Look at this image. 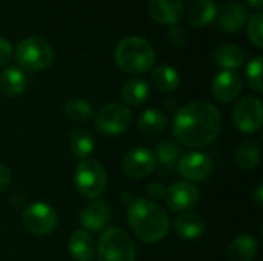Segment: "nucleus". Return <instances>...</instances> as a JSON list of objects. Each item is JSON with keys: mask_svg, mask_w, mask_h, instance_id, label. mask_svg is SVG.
<instances>
[{"mask_svg": "<svg viewBox=\"0 0 263 261\" xmlns=\"http://www.w3.org/2000/svg\"><path fill=\"white\" fill-rule=\"evenodd\" d=\"M222 131V115L208 102H193L180 108L173 120V134L185 146L199 149L211 145Z\"/></svg>", "mask_w": 263, "mask_h": 261, "instance_id": "1", "label": "nucleus"}, {"mask_svg": "<svg viewBox=\"0 0 263 261\" xmlns=\"http://www.w3.org/2000/svg\"><path fill=\"white\" fill-rule=\"evenodd\" d=\"M128 223L134 235L145 243L160 242L170 229L166 212L148 198H137L129 205Z\"/></svg>", "mask_w": 263, "mask_h": 261, "instance_id": "2", "label": "nucleus"}, {"mask_svg": "<svg viewBox=\"0 0 263 261\" xmlns=\"http://www.w3.org/2000/svg\"><path fill=\"white\" fill-rule=\"evenodd\" d=\"M116 65L128 74H145L148 72L156 60L153 45L139 35L123 38L114 51Z\"/></svg>", "mask_w": 263, "mask_h": 261, "instance_id": "3", "label": "nucleus"}, {"mask_svg": "<svg viewBox=\"0 0 263 261\" xmlns=\"http://www.w3.org/2000/svg\"><path fill=\"white\" fill-rule=\"evenodd\" d=\"M137 251L133 238L120 228L105 229L97 245V261H136Z\"/></svg>", "mask_w": 263, "mask_h": 261, "instance_id": "4", "label": "nucleus"}, {"mask_svg": "<svg viewBox=\"0 0 263 261\" xmlns=\"http://www.w3.org/2000/svg\"><path fill=\"white\" fill-rule=\"evenodd\" d=\"M15 58L22 69L37 72L51 66L54 60V51L45 38L34 35L23 38L17 45Z\"/></svg>", "mask_w": 263, "mask_h": 261, "instance_id": "5", "label": "nucleus"}, {"mask_svg": "<svg viewBox=\"0 0 263 261\" xmlns=\"http://www.w3.org/2000/svg\"><path fill=\"white\" fill-rule=\"evenodd\" d=\"M74 183L82 195L97 198L106 189V171L94 160H82L76 168Z\"/></svg>", "mask_w": 263, "mask_h": 261, "instance_id": "6", "label": "nucleus"}, {"mask_svg": "<svg viewBox=\"0 0 263 261\" xmlns=\"http://www.w3.org/2000/svg\"><path fill=\"white\" fill-rule=\"evenodd\" d=\"M133 114L120 103H108L102 106L96 114V129L105 135H119L131 128Z\"/></svg>", "mask_w": 263, "mask_h": 261, "instance_id": "7", "label": "nucleus"}, {"mask_svg": "<svg viewBox=\"0 0 263 261\" xmlns=\"http://www.w3.org/2000/svg\"><path fill=\"white\" fill-rule=\"evenodd\" d=\"M22 222L28 232H31L35 237H45L57 228L59 217L49 205L32 203L25 209Z\"/></svg>", "mask_w": 263, "mask_h": 261, "instance_id": "8", "label": "nucleus"}, {"mask_svg": "<svg viewBox=\"0 0 263 261\" xmlns=\"http://www.w3.org/2000/svg\"><path fill=\"white\" fill-rule=\"evenodd\" d=\"M233 123L245 134L259 131L263 125L262 100L257 97L242 98L233 109Z\"/></svg>", "mask_w": 263, "mask_h": 261, "instance_id": "9", "label": "nucleus"}, {"mask_svg": "<svg viewBox=\"0 0 263 261\" xmlns=\"http://www.w3.org/2000/svg\"><path fill=\"white\" fill-rule=\"evenodd\" d=\"M156 169L154 152L145 146L133 148L125 154L122 162V171L126 177L134 180H142L148 177Z\"/></svg>", "mask_w": 263, "mask_h": 261, "instance_id": "10", "label": "nucleus"}, {"mask_svg": "<svg viewBox=\"0 0 263 261\" xmlns=\"http://www.w3.org/2000/svg\"><path fill=\"white\" fill-rule=\"evenodd\" d=\"M163 200L171 211L183 214L191 211L199 203L200 192L194 185L188 182H180V183H174L166 189Z\"/></svg>", "mask_w": 263, "mask_h": 261, "instance_id": "11", "label": "nucleus"}, {"mask_svg": "<svg viewBox=\"0 0 263 261\" xmlns=\"http://www.w3.org/2000/svg\"><path fill=\"white\" fill-rule=\"evenodd\" d=\"M179 172L188 182H203L213 172V162L203 152H188L179 160Z\"/></svg>", "mask_w": 263, "mask_h": 261, "instance_id": "12", "label": "nucleus"}, {"mask_svg": "<svg viewBox=\"0 0 263 261\" xmlns=\"http://www.w3.org/2000/svg\"><path fill=\"white\" fill-rule=\"evenodd\" d=\"M211 91L216 100L223 102V103L233 102L242 92V78L236 71L223 69L214 77Z\"/></svg>", "mask_w": 263, "mask_h": 261, "instance_id": "13", "label": "nucleus"}, {"mask_svg": "<svg viewBox=\"0 0 263 261\" xmlns=\"http://www.w3.org/2000/svg\"><path fill=\"white\" fill-rule=\"evenodd\" d=\"M112 211L106 202L92 200L80 212V223L85 229L91 232H99L111 222Z\"/></svg>", "mask_w": 263, "mask_h": 261, "instance_id": "14", "label": "nucleus"}, {"mask_svg": "<svg viewBox=\"0 0 263 261\" xmlns=\"http://www.w3.org/2000/svg\"><path fill=\"white\" fill-rule=\"evenodd\" d=\"M217 26L230 34L240 31L248 22V9L243 3H228L217 9L216 15Z\"/></svg>", "mask_w": 263, "mask_h": 261, "instance_id": "15", "label": "nucleus"}, {"mask_svg": "<svg viewBox=\"0 0 263 261\" xmlns=\"http://www.w3.org/2000/svg\"><path fill=\"white\" fill-rule=\"evenodd\" d=\"M148 12L157 23L177 25L183 17V5L180 0H149Z\"/></svg>", "mask_w": 263, "mask_h": 261, "instance_id": "16", "label": "nucleus"}, {"mask_svg": "<svg viewBox=\"0 0 263 261\" xmlns=\"http://www.w3.org/2000/svg\"><path fill=\"white\" fill-rule=\"evenodd\" d=\"M28 86V77L18 66H8L0 74V91L6 97H18Z\"/></svg>", "mask_w": 263, "mask_h": 261, "instance_id": "17", "label": "nucleus"}, {"mask_svg": "<svg viewBox=\"0 0 263 261\" xmlns=\"http://www.w3.org/2000/svg\"><path fill=\"white\" fill-rule=\"evenodd\" d=\"M174 231L176 234L183 240H196L203 235L205 232V222L202 215L196 212H183L179 215L174 222Z\"/></svg>", "mask_w": 263, "mask_h": 261, "instance_id": "18", "label": "nucleus"}, {"mask_svg": "<svg viewBox=\"0 0 263 261\" xmlns=\"http://www.w3.org/2000/svg\"><path fill=\"white\" fill-rule=\"evenodd\" d=\"M259 252V243L254 237L243 234L233 240L228 248V260L230 261H254Z\"/></svg>", "mask_w": 263, "mask_h": 261, "instance_id": "19", "label": "nucleus"}, {"mask_svg": "<svg viewBox=\"0 0 263 261\" xmlns=\"http://www.w3.org/2000/svg\"><path fill=\"white\" fill-rule=\"evenodd\" d=\"M216 15L217 6L213 0H196L186 12V20L191 26L200 28L213 23Z\"/></svg>", "mask_w": 263, "mask_h": 261, "instance_id": "20", "label": "nucleus"}, {"mask_svg": "<svg viewBox=\"0 0 263 261\" xmlns=\"http://www.w3.org/2000/svg\"><path fill=\"white\" fill-rule=\"evenodd\" d=\"M214 62L223 68V69H230V71H234L236 68L242 66L243 62H245V52L233 45V43H222L219 45L216 49H214Z\"/></svg>", "mask_w": 263, "mask_h": 261, "instance_id": "21", "label": "nucleus"}, {"mask_svg": "<svg viewBox=\"0 0 263 261\" xmlns=\"http://www.w3.org/2000/svg\"><path fill=\"white\" fill-rule=\"evenodd\" d=\"M168 118L160 109H146L137 118V128L145 135H159L166 129Z\"/></svg>", "mask_w": 263, "mask_h": 261, "instance_id": "22", "label": "nucleus"}, {"mask_svg": "<svg viewBox=\"0 0 263 261\" xmlns=\"http://www.w3.org/2000/svg\"><path fill=\"white\" fill-rule=\"evenodd\" d=\"M122 100L129 106H140L149 97V86L143 78H129L122 86Z\"/></svg>", "mask_w": 263, "mask_h": 261, "instance_id": "23", "label": "nucleus"}, {"mask_svg": "<svg viewBox=\"0 0 263 261\" xmlns=\"http://www.w3.org/2000/svg\"><path fill=\"white\" fill-rule=\"evenodd\" d=\"M69 254L76 261H91L94 255V242L86 231H76L69 238Z\"/></svg>", "mask_w": 263, "mask_h": 261, "instance_id": "24", "label": "nucleus"}, {"mask_svg": "<svg viewBox=\"0 0 263 261\" xmlns=\"http://www.w3.org/2000/svg\"><path fill=\"white\" fill-rule=\"evenodd\" d=\"M234 162L242 171H251V169L257 168L260 163L259 145L253 140H243L236 149Z\"/></svg>", "mask_w": 263, "mask_h": 261, "instance_id": "25", "label": "nucleus"}, {"mask_svg": "<svg viewBox=\"0 0 263 261\" xmlns=\"http://www.w3.org/2000/svg\"><path fill=\"white\" fill-rule=\"evenodd\" d=\"M68 145L71 154L76 158H82V160H86V157L91 155V152L94 151V138L91 132L83 128H77L69 134Z\"/></svg>", "mask_w": 263, "mask_h": 261, "instance_id": "26", "label": "nucleus"}, {"mask_svg": "<svg viewBox=\"0 0 263 261\" xmlns=\"http://www.w3.org/2000/svg\"><path fill=\"white\" fill-rule=\"evenodd\" d=\"M151 80H153V85L162 92H173L180 85L179 72L170 65H160L154 68L151 74Z\"/></svg>", "mask_w": 263, "mask_h": 261, "instance_id": "27", "label": "nucleus"}, {"mask_svg": "<svg viewBox=\"0 0 263 261\" xmlns=\"http://www.w3.org/2000/svg\"><path fill=\"white\" fill-rule=\"evenodd\" d=\"M179 154H180V146L177 143H174L173 140H163L156 148V154H154L156 165L159 163L162 169L171 171L179 162Z\"/></svg>", "mask_w": 263, "mask_h": 261, "instance_id": "28", "label": "nucleus"}, {"mask_svg": "<svg viewBox=\"0 0 263 261\" xmlns=\"http://www.w3.org/2000/svg\"><path fill=\"white\" fill-rule=\"evenodd\" d=\"M63 111H65V115L76 123H83L89 120L94 112L92 106L83 98H69L65 103Z\"/></svg>", "mask_w": 263, "mask_h": 261, "instance_id": "29", "label": "nucleus"}, {"mask_svg": "<svg viewBox=\"0 0 263 261\" xmlns=\"http://www.w3.org/2000/svg\"><path fill=\"white\" fill-rule=\"evenodd\" d=\"M247 80L248 85L256 89V91H263L262 83V55H256L248 65H247Z\"/></svg>", "mask_w": 263, "mask_h": 261, "instance_id": "30", "label": "nucleus"}, {"mask_svg": "<svg viewBox=\"0 0 263 261\" xmlns=\"http://www.w3.org/2000/svg\"><path fill=\"white\" fill-rule=\"evenodd\" d=\"M263 14L262 12H256L254 15H251V18L248 20V37L250 40L257 46H263Z\"/></svg>", "mask_w": 263, "mask_h": 261, "instance_id": "31", "label": "nucleus"}, {"mask_svg": "<svg viewBox=\"0 0 263 261\" xmlns=\"http://www.w3.org/2000/svg\"><path fill=\"white\" fill-rule=\"evenodd\" d=\"M186 40H188V34H186V31H185L183 28H180V26H173V28L170 29L168 42H170L171 46H174V48H182V46H185Z\"/></svg>", "mask_w": 263, "mask_h": 261, "instance_id": "32", "label": "nucleus"}, {"mask_svg": "<svg viewBox=\"0 0 263 261\" xmlns=\"http://www.w3.org/2000/svg\"><path fill=\"white\" fill-rule=\"evenodd\" d=\"M12 45L8 38L0 35V66L6 65L12 58Z\"/></svg>", "mask_w": 263, "mask_h": 261, "instance_id": "33", "label": "nucleus"}, {"mask_svg": "<svg viewBox=\"0 0 263 261\" xmlns=\"http://www.w3.org/2000/svg\"><path fill=\"white\" fill-rule=\"evenodd\" d=\"M11 183V171L6 165L0 163V192L5 191Z\"/></svg>", "mask_w": 263, "mask_h": 261, "instance_id": "34", "label": "nucleus"}, {"mask_svg": "<svg viewBox=\"0 0 263 261\" xmlns=\"http://www.w3.org/2000/svg\"><path fill=\"white\" fill-rule=\"evenodd\" d=\"M165 192H166L165 186L162 183H159V182H154V183H151L148 186V194L153 198H163L165 197Z\"/></svg>", "mask_w": 263, "mask_h": 261, "instance_id": "35", "label": "nucleus"}, {"mask_svg": "<svg viewBox=\"0 0 263 261\" xmlns=\"http://www.w3.org/2000/svg\"><path fill=\"white\" fill-rule=\"evenodd\" d=\"M253 198L257 205V208H262L263 206V188L262 185H257V188L254 189L253 192Z\"/></svg>", "mask_w": 263, "mask_h": 261, "instance_id": "36", "label": "nucleus"}, {"mask_svg": "<svg viewBox=\"0 0 263 261\" xmlns=\"http://www.w3.org/2000/svg\"><path fill=\"white\" fill-rule=\"evenodd\" d=\"M248 3H250L253 8H256V9H260L263 5V0H248Z\"/></svg>", "mask_w": 263, "mask_h": 261, "instance_id": "37", "label": "nucleus"}]
</instances>
